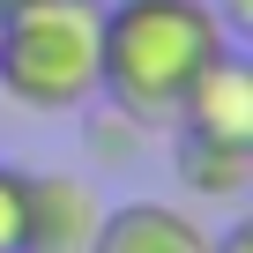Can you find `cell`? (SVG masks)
Returning a JSON list of instances; mask_svg holds the SVG:
<instances>
[{
    "label": "cell",
    "mask_w": 253,
    "mask_h": 253,
    "mask_svg": "<svg viewBox=\"0 0 253 253\" xmlns=\"http://www.w3.org/2000/svg\"><path fill=\"white\" fill-rule=\"evenodd\" d=\"M238 45L209 0H104V104L134 112L142 126H171L186 82Z\"/></svg>",
    "instance_id": "cell-1"
},
{
    "label": "cell",
    "mask_w": 253,
    "mask_h": 253,
    "mask_svg": "<svg viewBox=\"0 0 253 253\" xmlns=\"http://www.w3.org/2000/svg\"><path fill=\"white\" fill-rule=\"evenodd\" d=\"M0 89L38 119H67L104 89V0H8Z\"/></svg>",
    "instance_id": "cell-2"
},
{
    "label": "cell",
    "mask_w": 253,
    "mask_h": 253,
    "mask_svg": "<svg viewBox=\"0 0 253 253\" xmlns=\"http://www.w3.org/2000/svg\"><path fill=\"white\" fill-rule=\"evenodd\" d=\"M104 194L97 179L75 171H30L23 179V253H89L104 231Z\"/></svg>",
    "instance_id": "cell-3"
},
{
    "label": "cell",
    "mask_w": 253,
    "mask_h": 253,
    "mask_svg": "<svg viewBox=\"0 0 253 253\" xmlns=\"http://www.w3.org/2000/svg\"><path fill=\"white\" fill-rule=\"evenodd\" d=\"M171 126H179V134H209V142H253V60L238 45H223L186 82Z\"/></svg>",
    "instance_id": "cell-4"
},
{
    "label": "cell",
    "mask_w": 253,
    "mask_h": 253,
    "mask_svg": "<svg viewBox=\"0 0 253 253\" xmlns=\"http://www.w3.org/2000/svg\"><path fill=\"white\" fill-rule=\"evenodd\" d=\"M89 253H216V231L179 201H119Z\"/></svg>",
    "instance_id": "cell-5"
},
{
    "label": "cell",
    "mask_w": 253,
    "mask_h": 253,
    "mask_svg": "<svg viewBox=\"0 0 253 253\" xmlns=\"http://www.w3.org/2000/svg\"><path fill=\"white\" fill-rule=\"evenodd\" d=\"M171 171H179L186 201L238 209V201L253 194V142H209V134H179V142H171Z\"/></svg>",
    "instance_id": "cell-6"
},
{
    "label": "cell",
    "mask_w": 253,
    "mask_h": 253,
    "mask_svg": "<svg viewBox=\"0 0 253 253\" xmlns=\"http://www.w3.org/2000/svg\"><path fill=\"white\" fill-rule=\"evenodd\" d=\"M82 119H89V157L112 171V164H134L142 157V142L157 134V126H142L134 112H119V104H104V97H89L82 104Z\"/></svg>",
    "instance_id": "cell-7"
},
{
    "label": "cell",
    "mask_w": 253,
    "mask_h": 253,
    "mask_svg": "<svg viewBox=\"0 0 253 253\" xmlns=\"http://www.w3.org/2000/svg\"><path fill=\"white\" fill-rule=\"evenodd\" d=\"M23 179L15 164H0V253H23Z\"/></svg>",
    "instance_id": "cell-8"
},
{
    "label": "cell",
    "mask_w": 253,
    "mask_h": 253,
    "mask_svg": "<svg viewBox=\"0 0 253 253\" xmlns=\"http://www.w3.org/2000/svg\"><path fill=\"white\" fill-rule=\"evenodd\" d=\"M209 8H216V23H223L231 38H246V30H253V0H209Z\"/></svg>",
    "instance_id": "cell-9"
},
{
    "label": "cell",
    "mask_w": 253,
    "mask_h": 253,
    "mask_svg": "<svg viewBox=\"0 0 253 253\" xmlns=\"http://www.w3.org/2000/svg\"><path fill=\"white\" fill-rule=\"evenodd\" d=\"M216 253H253V223H246V216H231V223L216 231Z\"/></svg>",
    "instance_id": "cell-10"
},
{
    "label": "cell",
    "mask_w": 253,
    "mask_h": 253,
    "mask_svg": "<svg viewBox=\"0 0 253 253\" xmlns=\"http://www.w3.org/2000/svg\"><path fill=\"white\" fill-rule=\"evenodd\" d=\"M0 8H8V0H0Z\"/></svg>",
    "instance_id": "cell-11"
}]
</instances>
